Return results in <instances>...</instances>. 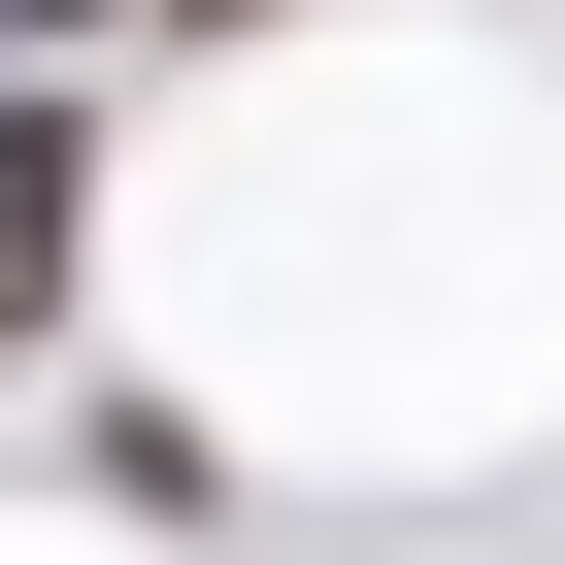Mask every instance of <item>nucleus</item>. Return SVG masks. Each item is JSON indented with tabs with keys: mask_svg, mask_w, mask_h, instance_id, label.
<instances>
[{
	"mask_svg": "<svg viewBox=\"0 0 565 565\" xmlns=\"http://www.w3.org/2000/svg\"><path fill=\"white\" fill-rule=\"evenodd\" d=\"M134 34H266V0H134Z\"/></svg>",
	"mask_w": 565,
	"mask_h": 565,
	"instance_id": "1",
	"label": "nucleus"
}]
</instances>
